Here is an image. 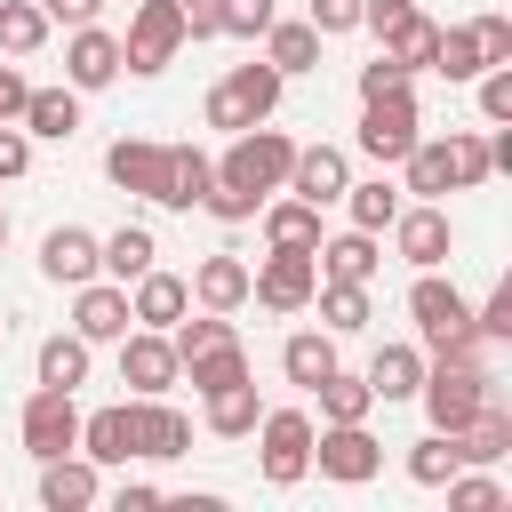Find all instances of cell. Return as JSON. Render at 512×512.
Wrapping results in <instances>:
<instances>
[{
  "mask_svg": "<svg viewBox=\"0 0 512 512\" xmlns=\"http://www.w3.org/2000/svg\"><path fill=\"white\" fill-rule=\"evenodd\" d=\"M432 72H448V80H480V72H488V56H480L472 24H448V32H440V56H432Z\"/></svg>",
  "mask_w": 512,
  "mask_h": 512,
  "instance_id": "ab89813d",
  "label": "cell"
},
{
  "mask_svg": "<svg viewBox=\"0 0 512 512\" xmlns=\"http://www.w3.org/2000/svg\"><path fill=\"white\" fill-rule=\"evenodd\" d=\"M32 368H40V384H64V392L88 384V336H48Z\"/></svg>",
  "mask_w": 512,
  "mask_h": 512,
  "instance_id": "e575fe53",
  "label": "cell"
},
{
  "mask_svg": "<svg viewBox=\"0 0 512 512\" xmlns=\"http://www.w3.org/2000/svg\"><path fill=\"white\" fill-rule=\"evenodd\" d=\"M280 8L272 0H216V24L232 32V40H264V24H272Z\"/></svg>",
  "mask_w": 512,
  "mask_h": 512,
  "instance_id": "bcb514c9",
  "label": "cell"
},
{
  "mask_svg": "<svg viewBox=\"0 0 512 512\" xmlns=\"http://www.w3.org/2000/svg\"><path fill=\"white\" fill-rule=\"evenodd\" d=\"M480 112H488L496 128L512 120V64H488V72H480Z\"/></svg>",
  "mask_w": 512,
  "mask_h": 512,
  "instance_id": "681fc988",
  "label": "cell"
},
{
  "mask_svg": "<svg viewBox=\"0 0 512 512\" xmlns=\"http://www.w3.org/2000/svg\"><path fill=\"white\" fill-rule=\"evenodd\" d=\"M0 248H8V208H0Z\"/></svg>",
  "mask_w": 512,
  "mask_h": 512,
  "instance_id": "91938a15",
  "label": "cell"
},
{
  "mask_svg": "<svg viewBox=\"0 0 512 512\" xmlns=\"http://www.w3.org/2000/svg\"><path fill=\"white\" fill-rule=\"evenodd\" d=\"M472 328H480V344H512V280H504V288L472 312Z\"/></svg>",
  "mask_w": 512,
  "mask_h": 512,
  "instance_id": "c3c4849f",
  "label": "cell"
},
{
  "mask_svg": "<svg viewBox=\"0 0 512 512\" xmlns=\"http://www.w3.org/2000/svg\"><path fill=\"white\" fill-rule=\"evenodd\" d=\"M280 368H288V384H304V392H312V384L336 368V336H328V328H304V336H288V344H280Z\"/></svg>",
  "mask_w": 512,
  "mask_h": 512,
  "instance_id": "4dcf8cb0",
  "label": "cell"
},
{
  "mask_svg": "<svg viewBox=\"0 0 512 512\" xmlns=\"http://www.w3.org/2000/svg\"><path fill=\"white\" fill-rule=\"evenodd\" d=\"M408 80H416V72H408V64H400V56H392V48H384V56H376V64H360V104H368V96H400V88H408Z\"/></svg>",
  "mask_w": 512,
  "mask_h": 512,
  "instance_id": "7dc6e473",
  "label": "cell"
},
{
  "mask_svg": "<svg viewBox=\"0 0 512 512\" xmlns=\"http://www.w3.org/2000/svg\"><path fill=\"white\" fill-rule=\"evenodd\" d=\"M40 272H48L56 288H80V280H96V272H104V248H96V232H80V224H56V232L40 240Z\"/></svg>",
  "mask_w": 512,
  "mask_h": 512,
  "instance_id": "9a60e30c",
  "label": "cell"
},
{
  "mask_svg": "<svg viewBox=\"0 0 512 512\" xmlns=\"http://www.w3.org/2000/svg\"><path fill=\"white\" fill-rule=\"evenodd\" d=\"M312 400H320V416H328V424H368V408H376L368 376H344V368H328V376L312 384Z\"/></svg>",
  "mask_w": 512,
  "mask_h": 512,
  "instance_id": "4316f807",
  "label": "cell"
},
{
  "mask_svg": "<svg viewBox=\"0 0 512 512\" xmlns=\"http://www.w3.org/2000/svg\"><path fill=\"white\" fill-rule=\"evenodd\" d=\"M344 208H352L360 232H384V224L400 216V192H392L384 176H368V184H344Z\"/></svg>",
  "mask_w": 512,
  "mask_h": 512,
  "instance_id": "f35d334b",
  "label": "cell"
},
{
  "mask_svg": "<svg viewBox=\"0 0 512 512\" xmlns=\"http://www.w3.org/2000/svg\"><path fill=\"white\" fill-rule=\"evenodd\" d=\"M448 184H488V136H448Z\"/></svg>",
  "mask_w": 512,
  "mask_h": 512,
  "instance_id": "7bdbcfd3",
  "label": "cell"
},
{
  "mask_svg": "<svg viewBox=\"0 0 512 512\" xmlns=\"http://www.w3.org/2000/svg\"><path fill=\"white\" fill-rule=\"evenodd\" d=\"M312 304H320L328 336H352V328H368V288H360V280H320V288H312Z\"/></svg>",
  "mask_w": 512,
  "mask_h": 512,
  "instance_id": "1f68e13d",
  "label": "cell"
},
{
  "mask_svg": "<svg viewBox=\"0 0 512 512\" xmlns=\"http://www.w3.org/2000/svg\"><path fill=\"white\" fill-rule=\"evenodd\" d=\"M312 464H320V480L360 488V480H376L384 448L368 440V424H320V432H312Z\"/></svg>",
  "mask_w": 512,
  "mask_h": 512,
  "instance_id": "9c48e42d",
  "label": "cell"
},
{
  "mask_svg": "<svg viewBox=\"0 0 512 512\" xmlns=\"http://www.w3.org/2000/svg\"><path fill=\"white\" fill-rule=\"evenodd\" d=\"M184 368H176V344H168V328H128L120 336V384H136V392H168Z\"/></svg>",
  "mask_w": 512,
  "mask_h": 512,
  "instance_id": "4fadbf2b",
  "label": "cell"
},
{
  "mask_svg": "<svg viewBox=\"0 0 512 512\" xmlns=\"http://www.w3.org/2000/svg\"><path fill=\"white\" fill-rule=\"evenodd\" d=\"M96 248H104V272H112L120 288H128L136 272H152V256H160V240H152L144 224H120V232H104Z\"/></svg>",
  "mask_w": 512,
  "mask_h": 512,
  "instance_id": "f546056e",
  "label": "cell"
},
{
  "mask_svg": "<svg viewBox=\"0 0 512 512\" xmlns=\"http://www.w3.org/2000/svg\"><path fill=\"white\" fill-rule=\"evenodd\" d=\"M144 504H160V488H152V480H128V488H120V512H144Z\"/></svg>",
  "mask_w": 512,
  "mask_h": 512,
  "instance_id": "680465c9",
  "label": "cell"
},
{
  "mask_svg": "<svg viewBox=\"0 0 512 512\" xmlns=\"http://www.w3.org/2000/svg\"><path fill=\"white\" fill-rule=\"evenodd\" d=\"M384 48H392L408 72H432V56H440V24H432V16H408V24H400Z\"/></svg>",
  "mask_w": 512,
  "mask_h": 512,
  "instance_id": "60d3db41",
  "label": "cell"
},
{
  "mask_svg": "<svg viewBox=\"0 0 512 512\" xmlns=\"http://www.w3.org/2000/svg\"><path fill=\"white\" fill-rule=\"evenodd\" d=\"M104 176H112L120 192H136V200H160V192H168V144H152V136H120V144L104 152Z\"/></svg>",
  "mask_w": 512,
  "mask_h": 512,
  "instance_id": "8fae6325",
  "label": "cell"
},
{
  "mask_svg": "<svg viewBox=\"0 0 512 512\" xmlns=\"http://www.w3.org/2000/svg\"><path fill=\"white\" fill-rule=\"evenodd\" d=\"M416 384H424V352L416 344H384L376 360H368V392L392 408V400H416Z\"/></svg>",
  "mask_w": 512,
  "mask_h": 512,
  "instance_id": "cb8c5ba5",
  "label": "cell"
},
{
  "mask_svg": "<svg viewBox=\"0 0 512 512\" xmlns=\"http://www.w3.org/2000/svg\"><path fill=\"white\" fill-rule=\"evenodd\" d=\"M128 328H136V312H128V288H120V280H80L72 336H88V344H120Z\"/></svg>",
  "mask_w": 512,
  "mask_h": 512,
  "instance_id": "7c38bea8",
  "label": "cell"
},
{
  "mask_svg": "<svg viewBox=\"0 0 512 512\" xmlns=\"http://www.w3.org/2000/svg\"><path fill=\"white\" fill-rule=\"evenodd\" d=\"M192 304H200V312H240V304H248V264H240V256H208V264L192 272Z\"/></svg>",
  "mask_w": 512,
  "mask_h": 512,
  "instance_id": "603a6c76",
  "label": "cell"
},
{
  "mask_svg": "<svg viewBox=\"0 0 512 512\" xmlns=\"http://www.w3.org/2000/svg\"><path fill=\"white\" fill-rule=\"evenodd\" d=\"M208 184H216V160L200 144H168V192H160V208H200Z\"/></svg>",
  "mask_w": 512,
  "mask_h": 512,
  "instance_id": "7402d4cb",
  "label": "cell"
},
{
  "mask_svg": "<svg viewBox=\"0 0 512 512\" xmlns=\"http://www.w3.org/2000/svg\"><path fill=\"white\" fill-rule=\"evenodd\" d=\"M264 64H272V72H312V64H320V32L272 16V24H264Z\"/></svg>",
  "mask_w": 512,
  "mask_h": 512,
  "instance_id": "83f0119b",
  "label": "cell"
},
{
  "mask_svg": "<svg viewBox=\"0 0 512 512\" xmlns=\"http://www.w3.org/2000/svg\"><path fill=\"white\" fill-rule=\"evenodd\" d=\"M472 40L488 64H512V16H472Z\"/></svg>",
  "mask_w": 512,
  "mask_h": 512,
  "instance_id": "f907efd6",
  "label": "cell"
},
{
  "mask_svg": "<svg viewBox=\"0 0 512 512\" xmlns=\"http://www.w3.org/2000/svg\"><path fill=\"white\" fill-rule=\"evenodd\" d=\"M456 448H464V464H496V456L512 448V416H504V408L488 400V408H480V416H472V424L456 432Z\"/></svg>",
  "mask_w": 512,
  "mask_h": 512,
  "instance_id": "836d02e7",
  "label": "cell"
},
{
  "mask_svg": "<svg viewBox=\"0 0 512 512\" xmlns=\"http://www.w3.org/2000/svg\"><path fill=\"white\" fill-rule=\"evenodd\" d=\"M208 400V432L216 440H248L256 432V416H264V400H256V384L240 376V384H224V392H200Z\"/></svg>",
  "mask_w": 512,
  "mask_h": 512,
  "instance_id": "484cf974",
  "label": "cell"
},
{
  "mask_svg": "<svg viewBox=\"0 0 512 512\" xmlns=\"http://www.w3.org/2000/svg\"><path fill=\"white\" fill-rule=\"evenodd\" d=\"M64 448H80V408H72L64 384H40V392L24 400V456L48 464V456H64Z\"/></svg>",
  "mask_w": 512,
  "mask_h": 512,
  "instance_id": "52a82bcc",
  "label": "cell"
},
{
  "mask_svg": "<svg viewBox=\"0 0 512 512\" xmlns=\"http://www.w3.org/2000/svg\"><path fill=\"white\" fill-rule=\"evenodd\" d=\"M168 344H176V368H184L192 352H208V344H232V320H224V312H208V320H176V336H168Z\"/></svg>",
  "mask_w": 512,
  "mask_h": 512,
  "instance_id": "f6af8a7d",
  "label": "cell"
},
{
  "mask_svg": "<svg viewBox=\"0 0 512 512\" xmlns=\"http://www.w3.org/2000/svg\"><path fill=\"white\" fill-rule=\"evenodd\" d=\"M200 208H208L216 224H256V208H264V192H240V184H224V176H216Z\"/></svg>",
  "mask_w": 512,
  "mask_h": 512,
  "instance_id": "ee69618b",
  "label": "cell"
},
{
  "mask_svg": "<svg viewBox=\"0 0 512 512\" xmlns=\"http://www.w3.org/2000/svg\"><path fill=\"white\" fill-rule=\"evenodd\" d=\"M176 16H184V40H216L224 24H216V0H176Z\"/></svg>",
  "mask_w": 512,
  "mask_h": 512,
  "instance_id": "db71d44e",
  "label": "cell"
},
{
  "mask_svg": "<svg viewBox=\"0 0 512 512\" xmlns=\"http://www.w3.org/2000/svg\"><path fill=\"white\" fill-rule=\"evenodd\" d=\"M408 144H416V96H408V88H400V96H368V112H360V152H368L376 168H400Z\"/></svg>",
  "mask_w": 512,
  "mask_h": 512,
  "instance_id": "ba28073f",
  "label": "cell"
},
{
  "mask_svg": "<svg viewBox=\"0 0 512 512\" xmlns=\"http://www.w3.org/2000/svg\"><path fill=\"white\" fill-rule=\"evenodd\" d=\"M24 168H32V136L0 120V176H24Z\"/></svg>",
  "mask_w": 512,
  "mask_h": 512,
  "instance_id": "11a10c76",
  "label": "cell"
},
{
  "mask_svg": "<svg viewBox=\"0 0 512 512\" xmlns=\"http://www.w3.org/2000/svg\"><path fill=\"white\" fill-rule=\"evenodd\" d=\"M16 120H24V136H48V144H64V136L80 128V88H32Z\"/></svg>",
  "mask_w": 512,
  "mask_h": 512,
  "instance_id": "44dd1931",
  "label": "cell"
},
{
  "mask_svg": "<svg viewBox=\"0 0 512 512\" xmlns=\"http://www.w3.org/2000/svg\"><path fill=\"white\" fill-rule=\"evenodd\" d=\"M456 464H464V448H456V432H424V440L408 448V480H416V488H440V480H448Z\"/></svg>",
  "mask_w": 512,
  "mask_h": 512,
  "instance_id": "d590c367",
  "label": "cell"
},
{
  "mask_svg": "<svg viewBox=\"0 0 512 512\" xmlns=\"http://www.w3.org/2000/svg\"><path fill=\"white\" fill-rule=\"evenodd\" d=\"M40 8H48V24H96L104 0H40Z\"/></svg>",
  "mask_w": 512,
  "mask_h": 512,
  "instance_id": "6f0895ef",
  "label": "cell"
},
{
  "mask_svg": "<svg viewBox=\"0 0 512 512\" xmlns=\"http://www.w3.org/2000/svg\"><path fill=\"white\" fill-rule=\"evenodd\" d=\"M280 80H288V72H272L264 56H256V64H232V72H224V80L208 88V128L240 136V128L272 120V104H280Z\"/></svg>",
  "mask_w": 512,
  "mask_h": 512,
  "instance_id": "7a4b0ae2",
  "label": "cell"
},
{
  "mask_svg": "<svg viewBox=\"0 0 512 512\" xmlns=\"http://www.w3.org/2000/svg\"><path fill=\"white\" fill-rule=\"evenodd\" d=\"M408 312H416V328H424V344L432 352H448V360H480V328H472V304L440 280V264L432 272H416V288H408Z\"/></svg>",
  "mask_w": 512,
  "mask_h": 512,
  "instance_id": "6da1fadb",
  "label": "cell"
},
{
  "mask_svg": "<svg viewBox=\"0 0 512 512\" xmlns=\"http://www.w3.org/2000/svg\"><path fill=\"white\" fill-rule=\"evenodd\" d=\"M176 48H184V16H176V0H136L128 40H120V72H168Z\"/></svg>",
  "mask_w": 512,
  "mask_h": 512,
  "instance_id": "277c9868",
  "label": "cell"
},
{
  "mask_svg": "<svg viewBox=\"0 0 512 512\" xmlns=\"http://www.w3.org/2000/svg\"><path fill=\"white\" fill-rule=\"evenodd\" d=\"M24 96H32V80H24L16 64H0V120H16V112H24Z\"/></svg>",
  "mask_w": 512,
  "mask_h": 512,
  "instance_id": "9f6ffc18",
  "label": "cell"
},
{
  "mask_svg": "<svg viewBox=\"0 0 512 512\" xmlns=\"http://www.w3.org/2000/svg\"><path fill=\"white\" fill-rule=\"evenodd\" d=\"M408 16H416V8H408V0H360V24H368V32H376V40H392V32H400V24H408Z\"/></svg>",
  "mask_w": 512,
  "mask_h": 512,
  "instance_id": "f5cc1de1",
  "label": "cell"
},
{
  "mask_svg": "<svg viewBox=\"0 0 512 512\" xmlns=\"http://www.w3.org/2000/svg\"><path fill=\"white\" fill-rule=\"evenodd\" d=\"M184 376H192V392H224V384H240V376H248V352H240V336H232V344H208V352H192V360H184Z\"/></svg>",
  "mask_w": 512,
  "mask_h": 512,
  "instance_id": "d6a6232c",
  "label": "cell"
},
{
  "mask_svg": "<svg viewBox=\"0 0 512 512\" xmlns=\"http://www.w3.org/2000/svg\"><path fill=\"white\" fill-rule=\"evenodd\" d=\"M80 456H88L96 472L136 456V440H128V400H120V408H96V416H80Z\"/></svg>",
  "mask_w": 512,
  "mask_h": 512,
  "instance_id": "d4e9b609",
  "label": "cell"
},
{
  "mask_svg": "<svg viewBox=\"0 0 512 512\" xmlns=\"http://www.w3.org/2000/svg\"><path fill=\"white\" fill-rule=\"evenodd\" d=\"M312 264H320V280H360V288H368V280H376V232H360V224H352V232L320 240V248H312Z\"/></svg>",
  "mask_w": 512,
  "mask_h": 512,
  "instance_id": "ffe728a7",
  "label": "cell"
},
{
  "mask_svg": "<svg viewBox=\"0 0 512 512\" xmlns=\"http://www.w3.org/2000/svg\"><path fill=\"white\" fill-rule=\"evenodd\" d=\"M288 160H296V144L280 136V128H240L232 144H224V160H216V176L224 184H240V192H280L288 184Z\"/></svg>",
  "mask_w": 512,
  "mask_h": 512,
  "instance_id": "3957f363",
  "label": "cell"
},
{
  "mask_svg": "<svg viewBox=\"0 0 512 512\" xmlns=\"http://www.w3.org/2000/svg\"><path fill=\"white\" fill-rule=\"evenodd\" d=\"M304 24H312L320 40H328V32H360V0H312Z\"/></svg>",
  "mask_w": 512,
  "mask_h": 512,
  "instance_id": "816d5d0a",
  "label": "cell"
},
{
  "mask_svg": "<svg viewBox=\"0 0 512 512\" xmlns=\"http://www.w3.org/2000/svg\"><path fill=\"white\" fill-rule=\"evenodd\" d=\"M48 40V8L40 0H0V48L8 56H32Z\"/></svg>",
  "mask_w": 512,
  "mask_h": 512,
  "instance_id": "8d00e7d4",
  "label": "cell"
},
{
  "mask_svg": "<svg viewBox=\"0 0 512 512\" xmlns=\"http://www.w3.org/2000/svg\"><path fill=\"white\" fill-rule=\"evenodd\" d=\"M264 240H272V248H320V208L296 200V192L272 200V208H264Z\"/></svg>",
  "mask_w": 512,
  "mask_h": 512,
  "instance_id": "f1b7e54d",
  "label": "cell"
},
{
  "mask_svg": "<svg viewBox=\"0 0 512 512\" xmlns=\"http://www.w3.org/2000/svg\"><path fill=\"white\" fill-rule=\"evenodd\" d=\"M128 440H136V456L168 464V456L192 448V416H176L160 392H136V400H128Z\"/></svg>",
  "mask_w": 512,
  "mask_h": 512,
  "instance_id": "30bf717a",
  "label": "cell"
},
{
  "mask_svg": "<svg viewBox=\"0 0 512 512\" xmlns=\"http://www.w3.org/2000/svg\"><path fill=\"white\" fill-rule=\"evenodd\" d=\"M312 288H320L312 248H272V256L248 272V296H256L264 312H304V304H312Z\"/></svg>",
  "mask_w": 512,
  "mask_h": 512,
  "instance_id": "8992f818",
  "label": "cell"
},
{
  "mask_svg": "<svg viewBox=\"0 0 512 512\" xmlns=\"http://www.w3.org/2000/svg\"><path fill=\"white\" fill-rule=\"evenodd\" d=\"M400 168H408V192H416V200H440V192H456V184H448V144H424V136H416Z\"/></svg>",
  "mask_w": 512,
  "mask_h": 512,
  "instance_id": "74e56055",
  "label": "cell"
},
{
  "mask_svg": "<svg viewBox=\"0 0 512 512\" xmlns=\"http://www.w3.org/2000/svg\"><path fill=\"white\" fill-rule=\"evenodd\" d=\"M256 440H264V480L272 488H296L312 472V416L304 408H264L256 416Z\"/></svg>",
  "mask_w": 512,
  "mask_h": 512,
  "instance_id": "5b68a950",
  "label": "cell"
},
{
  "mask_svg": "<svg viewBox=\"0 0 512 512\" xmlns=\"http://www.w3.org/2000/svg\"><path fill=\"white\" fill-rule=\"evenodd\" d=\"M96 496H104V480H96L88 456H48V464H40V504H48V512H88Z\"/></svg>",
  "mask_w": 512,
  "mask_h": 512,
  "instance_id": "d6986e66",
  "label": "cell"
},
{
  "mask_svg": "<svg viewBox=\"0 0 512 512\" xmlns=\"http://www.w3.org/2000/svg\"><path fill=\"white\" fill-rule=\"evenodd\" d=\"M128 312H136V328H176L184 312H192V280H176V272H136V296H128Z\"/></svg>",
  "mask_w": 512,
  "mask_h": 512,
  "instance_id": "ac0fdd59",
  "label": "cell"
},
{
  "mask_svg": "<svg viewBox=\"0 0 512 512\" xmlns=\"http://www.w3.org/2000/svg\"><path fill=\"white\" fill-rule=\"evenodd\" d=\"M344 184H352V168H344L336 144H296V160H288V192L296 200L328 208V200H344Z\"/></svg>",
  "mask_w": 512,
  "mask_h": 512,
  "instance_id": "5bb4252c",
  "label": "cell"
},
{
  "mask_svg": "<svg viewBox=\"0 0 512 512\" xmlns=\"http://www.w3.org/2000/svg\"><path fill=\"white\" fill-rule=\"evenodd\" d=\"M392 240H400V256H408L416 272H432V264L448 256V240H456V232H448V216H440L432 200H416V208H400V216H392Z\"/></svg>",
  "mask_w": 512,
  "mask_h": 512,
  "instance_id": "e0dca14e",
  "label": "cell"
},
{
  "mask_svg": "<svg viewBox=\"0 0 512 512\" xmlns=\"http://www.w3.org/2000/svg\"><path fill=\"white\" fill-rule=\"evenodd\" d=\"M64 80H72V88H112V80H120V40H112V32H96V24H72Z\"/></svg>",
  "mask_w": 512,
  "mask_h": 512,
  "instance_id": "2e32d148",
  "label": "cell"
},
{
  "mask_svg": "<svg viewBox=\"0 0 512 512\" xmlns=\"http://www.w3.org/2000/svg\"><path fill=\"white\" fill-rule=\"evenodd\" d=\"M440 488H448V504H456V512H496V504H504V488H496L488 472H464V464H456Z\"/></svg>",
  "mask_w": 512,
  "mask_h": 512,
  "instance_id": "b9f144b4",
  "label": "cell"
}]
</instances>
